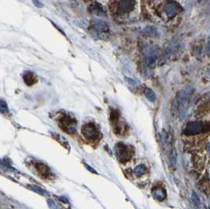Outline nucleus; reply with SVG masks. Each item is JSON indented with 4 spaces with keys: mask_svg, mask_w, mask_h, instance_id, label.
Returning a JSON list of instances; mask_svg holds the SVG:
<instances>
[{
    "mask_svg": "<svg viewBox=\"0 0 210 209\" xmlns=\"http://www.w3.org/2000/svg\"><path fill=\"white\" fill-rule=\"evenodd\" d=\"M192 93L193 88L191 85H188L177 94L172 102V111L174 113H179L181 115L184 114Z\"/></svg>",
    "mask_w": 210,
    "mask_h": 209,
    "instance_id": "1",
    "label": "nucleus"
},
{
    "mask_svg": "<svg viewBox=\"0 0 210 209\" xmlns=\"http://www.w3.org/2000/svg\"><path fill=\"white\" fill-rule=\"evenodd\" d=\"M81 134L90 144H96L101 140V132L99 126L92 122H88L82 126Z\"/></svg>",
    "mask_w": 210,
    "mask_h": 209,
    "instance_id": "2",
    "label": "nucleus"
},
{
    "mask_svg": "<svg viewBox=\"0 0 210 209\" xmlns=\"http://www.w3.org/2000/svg\"><path fill=\"white\" fill-rule=\"evenodd\" d=\"M115 152L119 160L122 163H126L127 162L130 161L134 155V148L123 143H118L116 144Z\"/></svg>",
    "mask_w": 210,
    "mask_h": 209,
    "instance_id": "3",
    "label": "nucleus"
},
{
    "mask_svg": "<svg viewBox=\"0 0 210 209\" xmlns=\"http://www.w3.org/2000/svg\"><path fill=\"white\" fill-rule=\"evenodd\" d=\"M58 125L60 129L68 134H74L76 133L77 122L69 115H62L58 120Z\"/></svg>",
    "mask_w": 210,
    "mask_h": 209,
    "instance_id": "4",
    "label": "nucleus"
},
{
    "mask_svg": "<svg viewBox=\"0 0 210 209\" xmlns=\"http://www.w3.org/2000/svg\"><path fill=\"white\" fill-rule=\"evenodd\" d=\"M159 55L158 48L156 46L149 47L147 48L143 58V66L147 70L148 68L153 66L157 62Z\"/></svg>",
    "mask_w": 210,
    "mask_h": 209,
    "instance_id": "5",
    "label": "nucleus"
},
{
    "mask_svg": "<svg viewBox=\"0 0 210 209\" xmlns=\"http://www.w3.org/2000/svg\"><path fill=\"white\" fill-rule=\"evenodd\" d=\"M111 122L112 129L116 135H124L126 133V128L124 123L120 122V115L118 111L112 110L111 112Z\"/></svg>",
    "mask_w": 210,
    "mask_h": 209,
    "instance_id": "6",
    "label": "nucleus"
},
{
    "mask_svg": "<svg viewBox=\"0 0 210 209\" xmlns=\"http://www.w3.org/2000/svg\"><path fill=\"white\" fill-rule=\"evenodd\" d=\"M92 31L96 36L101 38L104 36L109 31L107 24L102 20H94L92 25Z\"/></svg>",
    "mask_w": 210,
    "mask_h": 209,
    "instance_id": "7",
    "label": "nucleus"
},
{
    "mask_svg": "<svg viewBox=\"0 0 210 209\" xmlns=\"http://www.w3.org/2000/svg\"><path fill=\"white\" fill-rule=\"evenodd\" d=\"M135 6V0H119L118 2V13L119 14H127L130 13Z\"/></svg>",
    "mask_w": 210,
    "mask_h": 209,
    "instance_id": "8",
    "label": "nucleus"
},
{
    "mask_svg": "<svg viewBox=\"0 0 210 209\" xmlns=\"http://www.w3.org/2000/svg\"><path fill=\"white\" fill-rule=\"evenodd\" d=\"M204 126L200 122H189L185 128L184 133L187 135H194L198 134L204 131Z\"/></svg>",
    "mask_w": 210,
    "mask_h": 209,
    "instance_id": "9",
    "label": "nucleus"
},
{
    "mask_svg": "<svg viewBox=\"0 0 210 209\" xmlns=\"http://www.w3.org/2000/svg\"><path fill=\"white\" fill-rule=\"evenodd\" d=\"M34 167H35L36 170L37 171L39 175L41 176L43 179H52L54 178L53 174H52L49 167L44 163H36Z\"/></svg>",
    "mask_w": 210,
    "mask_h": 209,
    "instance_id": "10",
    "label": "nucleus"
},
{
    "mask_svg": "<svg viewBox=\"0 0 210 209\" xmlns=\"http://www.w3.org/2000/svg\"><path fill=\"white\" fill-rule=\"evenodd\" d=\"M152 194L156 200H159V201H162L166 197V191L162 186L156 185L152 189Z\"/></svg>",
    "mask_w": 210,
    "mask_h": 209,
    "instance_id": "11",
    "label": "nucleus"
},
{
    "mask_svg": "<svg viewBox=\"0 0 210 209\" xmlns=\"http://www.w3.org/2000/svg\"><path fill=\"white\" fill-rule=\"evenodd\" d=\"M164 12L167 17L171 18L176 15L177 12H178V7L174 3H168L164 6Z\"/></svg>",
    "mask_w": 210,
    "mask_h": 209,
    "instance_id": "12",
    "label": "nucleus"
},
{
    "mask_svg": "<svg viewBox=\"0 0 210 209\" xmlns=\"http://www.w3.org/2000/svg\"><path fill=\"white\" fill-rule=\"evenodd\" d=\"M23 79H24V82H25L26 85H29V86L34 85V84L37 82V79L36 76L31 72L25 73L24 74V76H23Z\"/></svg>",
    "mask_w": 210,
    "mask_h": 209,
    "instance_id": "13",
    "label": "nucleus"
},
{
    "mask_svg": "<svg viewBox=\"0 0 210 209\" xmlns=\"http://www.w3.org/2000/svg\"><path fill=\"white\" fill-rule=\"evenodd\" d=\"M148 172V169L146 167V166L145 165H139V166H137L134 169V174L136 175V177L138 178H141L142 176H144L146 173Z\"/></svg>",
    "mask_w": 210,
    "mask_h": 209,
    "instance_id": "14",
    "label": "nucleus"
},
{
    "mask_svg": "<svg viewBox=\"0 0 210 209\" xmlns=\"http://www.w3.org/2000/svg\"><path fill=\"white\" fill-rule=\"evenodd\" d=\"M144 93H145V96H146V98L151 102H154L156 100V95H155L154 92H153L152 89H149V88H146L144 91Z\"/></svg>",
    "mask_w": 210,
    "mask_h": 209,
    "instance_id": "15",
    "label": "nucleus"
},
{
    "mask_svg": "<svg viewBox=\"0 0 210 209\" xmlns=\"http://www.w3.org/2000/svg\"><path fill=\"white\" fill-rule=\"evenodd\" d=\"M0 109H1V112H2V114H6V112H8L7 104H6V102H4L3 100H1V103H0Z\"/></svg>",
    "mask_w": 210,
    "mask_h": 209,
    "instance_id": "16",
    "label": "nucleus"
},
{
    "mask_svg": "<svg viewBox=\"0 0 210 209\" xmlns=\"http://www.w3.org/2000/svg\"><path fill=\"white\" fill-rule=\"evenodd\" d=\"M192 198H193V202L195 203L196 205H197V207H200V206H201V201H200V199H199L197 193H195V192H193V194H192Z\"/></svg>",
    "mask_w": 210,
    "mask_h": 209,
    "instance_id": "17",
    "label": "nucleus"
},
{
    "mask_svg": "<svg viewBox=\"0 0 210 209\" xmlns=\"http://www.w3.org/2000/svg\"><path fill=\"white\" fill-rule=\"evenodd\" d=\"M145 32H148V33L151 34V35H156L157 34V30L156 28H153V27H147V28H145Z\"/></svg>",
    "mask_w": 210,
    "mask_h": 209,
    "instance_id": "18",
    "label": "nucleus"
},
{
    "mask_svg": "<svg viewBox=\"0 0 210 209\" xmlns=\"http://www.w3.org/2000/svg\"><path fill=\"white\" fill-rule=\"evenodd\" d=\"M32 1H33V4H34L37 7H40V8L42 7V6H43L42 3H41L39 0H32Z\"/></svg>",
    "mask_w": 210,
    "mask_h": 209,
    "instance_id": "19",
    "label": "nucleus"
},
{
    "mask_svg": "<svg viewBox=\"0 0 210 209\" xmlns=\"http://www.w3.org/2000/svg\"><path fill=\"white\" fill-rule=\"evenodd\" d=\"M205 77L208 78H210V68L208 69L206 72H205Z\"/></svg>",
    "mask_w": 210,
    "mask_h": 209,
    "instance_id": "20",
    "label": "nucleus"
},
{
    "mask_svg": "<svg viewBox=\"0 0 210 209\" xmlns=\"http://www.w3.org/2000/svg\"><path fill=\"white\" fill-rule=\"evenodd\" d=\"M208 55H210V36L208 40Z\"/></svg>",
    "mask_w": 210,
    "mask_h": 209,
    "instance_id": "21",
    "label": "nucleus"
},
{
    "mask_svg": "<svg viewBox=\"0 0 210 209\" xmlns=\"http://www.w3.org/2000/svg\"><path fill=\"white\" fill-rule=\"evenodd\" d=\"M207 151L210 153V144H208V145H207Z\"/></svg>",
    "mask_w": 210,
    "mask_h": 209,
    "instance_id": "22",
    "label": "nucleus"
}]
</instances>
